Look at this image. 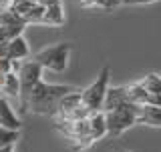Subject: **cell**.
<instances>
[{"label": "cell", "mask_w": 161, "mask_h": 152, "mask_svg": "<svg viewBox=\"0 0 161 152\" xmlns=\"http://www.w3.org/2000/svg\"><path fill=\"white\" fill-rule=\"evenodd\" d=\"M139 106L133 102H125L117 108L105 112V124H107V136H121L131 126L137 124Z\"/></svg>", "instance_id": "cell-3"}, {"label": "cell", "mask_w": 161, "mask_h": 152, "mask_svg": "<svg viewBox=\"0 0 161 152\" xmlns=\"http://www.w3.org/2000/svg\"><path fill=\"white\" fill-rule=\"evenodd\" d=\"M137 124H145L151 128H161V106L141 104L137 112Z\"/></svg>", "instance_id": "cell-9"}, {"label": "cell", "mask_w": 161, "mask_h": 152, "mask_svg": "<svg viewBox=\"0 0 161 152\" xmlns=\"http://www.w3.org/2000/svg\"><path fill=\"white\" fill-rule=\"evenodd\" d=\"M0 126L2 128H8V130H18L20 132V116L16 114V110L12 108V104H10L8 98H4L2 94H0Z\"/></svg>", "instance_id": "cell-8"}, {"label": "cell", "mask_w": 161, "mask_h": 152, "mask_svg": "<svg viewBox=\"0 0 161 152\" xmlns=\"http://www.w3.org/2000/svg\"><path fill=\"white\" fill-rule=\"evenodd\" d=\"M28 54H30V46H28L26 38H24V34L14 36L12 40L0 44V58L10 60V62H14V60H26Z\"/></svg>", "instance_id": "cell-7"}, {"label": "cell", "mask_w": 161, "mask_h": 152, "mask_svg": "<svg viewBox=\"0 0 161 152\" xmlns=\"http://www.w3.org/2000/svg\"><path fill=\"white\" fill-rule=\"evenodd\" d=\"M16 76H18V82H20V96H18L20 110L26 112V98H28L30 90H32V86L38 80H42V68L34 60H20Z\"/></svg>", "instance_id": "cell-5"}, {"label": "cell", "mask_w": 161, "mask_h": 152, "mask_svg": "<svg viewBox=\"0 0 161 152\" xmlns=\"http://www.w3.org/2000/svg\"><path fill=\"white\" fill-rule=\"evenodd\" d=\"M125 102H129L125 86H109L107 94H105V100H103V112H109V110L117 108V106L125 104Z\"/></svg>", "instance_id": "cell-11"}, {"label": "cell", "mask_w": 161, "mask_h": 152, "mask_svg": "<svg viewBox=\"0 0 161 152\" xmlns=\"http://www.w3.org/2000/svg\"><path fill=\"white\" fill-rule=\"evenodd\" d=\"M117 152H133V150H117Z\"/></svg>", "instance_id": "cell-23"}, {"label": "cell", "mask_w": 161, "mask_h": 152, "mask_svg": "<svg viewBox=\"0 0 161 152\" xmlns=\"http://www.w3.org/2000/svg\"><path fill=\"white\" fill-rule=\"evenodd\" d=\"M10 152H14V150H10Z\"/></svg>", "instance_id": "cell-25"}, {"label": "cell", "mask_w": 161, "mask_h": 152, "mask_svg": "<svg viewBox=\"0 0 161 152\" xmlns=\"http://www.w3.org/2000/svg\"><path fill=\"white\" fill-rule=\"evenodd\" d=\"M10 150H14V146H6V148H0V152H10Z\"/></svg>", "instance_id": "cell-22"}, {"label": "cell", "mask_w": 161, "mask_h": 152, "mask_svg": "<svg viewBox=\"0 0 161 152\" xmlns=\"http://www.w3.org/2000/svg\"><path fill=\"white\" fill-rule=\"evenodd\" d=\"M89 114L91 112L83 106V100H80V90L75 88L73 92L64 94L63 98L58 100L54 118H57V120H69V122H75V120L89 118Z\"/></svg>", "instance_id": "cell-6"}, {"label": "cell", "mask_w": 161, "mask_h": 152, "mask_svg": "<svg viewBox=\"0 0 161 152\" xmlns=\"http://www.w3.org/2000/svg\"><path fill=\"white\" fill-rule=\"evenodd\" d=\"M20 138L18 130H8L0 126V148H6V146H14Z\"/></svg>", "instance_id": "cell-17"}, {"label": "cell", "mask_w": 161, "mask_h": 152, "mask_svg": "<svg viewBox=\"0 0 161 152\" xmlns=\"http://www.w3.org/2000/svg\"><path fill=\"white\" fill-rule=\"evenodd\" d=\"M34 2L40 4V6H44V8H47V6H54V4H63L60 0H34Z\"/></svg>", "instance_id": "cell-20"}, {"label": "cell", "mask_w": 161, "mask_h": 152, "mask_svg": "<svg viewBox=\"0 0 161 152\" xmlns=\"http://www.w3.org/2000/svg\"><path fill=\"white\" fill-rule=\"evenodd\" d=\"M34 62L40 64L42 70H50V72H64L69 68V60H70V44L69 42H57L50 46L38 50L34 54Z\"/></svg>", "instance_id": "cell-2"}, {"label": "cell", "mask_w": 161, "mask_h": 152, "mask_svg": "<svg viewBox=\"0 0 161 152\" xmlns=\"http://www.w3.org/2000/svg\"><path fill=\"white\" fill-rule=\"evenodd\" d=\"M139 84L147 90V94H161V76L155 72L145 74L143 78L139 80Z\"/></svg>", "instance_id": "cell-15"}, {"label": "cell", "mask_w": 161, "mask_h": 152, "mask_svg": "<svg viewBox=\"0 0 161 152\" xmlns=\"http://www.w3.org/2000/svg\"><path fill=\"white\" fill-rule=\"evenodd\" d=\"M12 24H24V22L10 8H0V26H12Z\"/></svg>", "instance_id": "cell-18"}, {"label": "cell", "mask_w": 161, "mask_h": 152, "mask_svg": "<svg viewBox=\"0 0 161 152\" xmlns=\"http://www.w3.org/2000/svg\"><path fill=\"white\" fill-rule=\"evenodd\" d=\"M125 92H127L129 102H133V104H137V106L147 104L149 94H147V90L139 84V80H137V82H131V84H125Z\"/></svg>", "instance_id": "cell-14"}, {"label": "cell", "mask_w": 161, "mask_h": 152, "mask_svg": "<svg viewBox=\"0 0 161 152\" xmlns=\"http://www.w3.org/2000/svg\"><path fill=\"white\" fill-rule=\"evenodd\" d=\"M85 8H91V6H97V0H79Z\"/></svg>", "instance_id": "cell-21"}, {"label": "cell", "mask_w": 161, "mask_h": 152, "mask_svg": "<svg viewBox=\"0 0 161 152\" xmlns=\"http://www.w3.org/2000/svg\"><path fill=\"white\" fill-rule=\"evenodd\" d=\"M117 2H119V4H123V2H125V0H117Z\"/></svg>", "instance_id": "cell-24"}, {"label": "cell", "mask_w": 161, "mask_h": 152, "mask_svg": "<svg viewBox=\"0 0 161 152\" xmlns=\"http://www.w3.org/2000/svg\"><path fill=\"white\" fill-rule=\"evenodd\" d=\"M89 136L93 142H97V140L105 138L107 136V124H105V112L103 110H97V112H91L89 118Z\"/></svg>", "instance_id": "cell-10"}, {"label": "cell", "mask_w": 161, "mask_h": 152, "mask_svg": "<svg viewBox=\"0 0 161 152\" xmlns=\"http://www.w3.org/2000/svg\"><path fill=\"white\" fill-rule=\"evenodd\" d=\"M157 0H125L123 4H131V6H137V4H153Z\"/></svg>", "instance_id": "cell-19"}, {"label": "cell", "mask_w": 161, "mask_h": 152, "mask_svg": "<svg viewBox=\"0 0 161 152\" xmlns=\"http://www.w3.org/2000/svg\"><path fill=\"white\" fill-rule=\"evenodd\" d=\"M44 26H63L64 24V8L63 4H54V6H47L42 14V22Z\"/></svg>", "instance_id": "cell-13"}, {"label": "cell", "mask_w": 161, "mask_h": 152, "mask_svg": "<svg viewBox=\"0 0 161 152\" xmlns=\"http://www.w3.org/2000/svg\"><path fill=\"white\" fill-rule=\"evenodd\" d=\"M26 24H12V26H0V44L12 40L14 36H20L24 32Z\"/></svg>", "instance_id": "cell-16"}, {"label": "cell", "mask_w": 161, "mask_h": 152, "mask_svg": "<svg viewBox=\"0 0 161 152\" xmlns=\"http://www.w3.org/2000/svg\"><path fill=\"white\" fill-rule=\"evenodd\" d=\"M73 90L75 86H69V84H50V82H44V80H38L26 98V110L38 116H54L58 100L64 94L73 92Z\"/></svg>", "instance_id": "cell-1"}, {"label": "cell", "mask_w": 161, "mask_h": 152, "mask_svg": "<svg viewBox=\"0 0 161 152\" xmlns=\"http://www.w3.org/2000/svg\"><path fill=\"white\" fill-rule=\"evenodd\" d=\"M0 92H2V96L8 98V100H18V96H20V82H18L16 72L10 70L8 74H4V80H2V84H0Z\"/></svg>", "instance_id": "cell-12"}, {"label": "cell", "mask_w": 161, "mask_h": 152, "mask_svg": "<svg viewBox=\"0 0 161 152\" xmlns=\"http://www.w3.org/2000/svg\"><path fill=\"white\" fill-rule=\"evenodd\" d=\"M109 78H111V70H109V66H103L101 72L97 74V78L87 88L80 90V100H83V106L89 112L103 110V100H105V94H107V88H109Z\"/></svg>", "instance_id": "cell-4"}]
</instances>
